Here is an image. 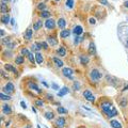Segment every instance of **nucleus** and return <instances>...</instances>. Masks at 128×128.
Listing matches in <instances>:
<instances>
[{"label":"nucleus","mask_w":128,"mask_h":128,"mask_svg":"<svg viewBox=\"0 0 128 128\" xmlns=\"http://www.w3.org/2000/svg\"><path fill=\"white\" fill-rule=\"evenodd\" d=\"M101 76H102L101 73L99 72V70H97V69H92L91 73H90V78H91V80H92V81H95V82H97L98 80H100Z\"/></svg>","instance_id":"obj_1"},{"label":"nucleus","mask_w":128,"mask_h":128,"mask_svg":"<svg viewBox=\"0 0 128 128\" xmlns=\"http://www.w3.org/2000/svg\"><path fill=\"white\" fill-rule=\"evenodd\" d=\"M100 108H101V110H102V112H105L106 114H107V113H108L110 110L113 108V106H112L111 102H109V101H104V102H101Z\"/></svg>","instance_id":"obj_2"},{"label":"nucleus","mask_w":128,"mask_h":128,"mask_svg":"<svg viewBox=\"0 0 128 128\" xmlns=\"http://www.w3.org/2000/svg\"><path fill=\"white\" fill-rule=\"evenodd\" d=\"M62 75L64 77H67L68 79H73V75H74V70L69 67H65L62 69Z\"/></svg>","instance_id":"obj_3"},{"label":"nucleus","mask_w":128,"mask_h":128,"mask_svg":"<svg viewBox=\"0 0 128 128\" xmlns=\"http://www.w3.org/2000/svg\"><path fill=\"white\" fill-rule=\"evenodd\" d=\"M3 92H5V93H8V94H11V93H13L14 90H15V88H14V84L12 82H8L4 87H3Z\"/></svg>","instance_id":"obj_4"},{"label":"nucleus","mask_w":128,"mask_h":128,"mask_svg":"<svg viewBox=\"0 0 128 128\" xmlns=\"http://www.w3.org/2000/svg\"><path fill=\"white\" fill-rule=\"evenodd\" d=\"M83 96H84V98L87 99L88 101H91V102H94L95 101V97H94V95L91 93V91L85 90L83 92Z\"/></svg>","instance_id":"obj_5"},{"label":"nucleus","mask_w":128,"mask_h":128,"mask_svg":"<svg viewBox=\"0 0 128 128\" xmlns=\"http://www.w3.org/2000/svg\"><path fill=\"white\" fill-rule=\"evenodd\" d=\"M45 27L47 28V29H49V30H52L53 28L56 27V21L53 20L52 18H48L47 20L45 21Z\"/></svg>","instance_id":"obj_6"},{"label":"nucleus","mask_w":128,"mask_h":128,"mask_svg":"<svg viewBox=\"0 0 128 128\" xmlns=\"http://www.w3.org/2000/svg\"><path fill=\"white\" fill-rule=\"evenodd\" d=\"M65 124H66V121H65V119H64L63 116L59 117V119L56 121V126L58 128H63L64 126H65Z\"/></svg>","instance_id":"obj_7"},{"label":"nucleus","mask_w":128,"mask_h":128,"mask_svg":"<svg viewBox=\"0 0 128 128\" xmlns=\"http://www.w3.org/2000/svg\"><path fill=\"white\" fill-rule=\"evenodd\" d=\"M88 52H89V55H91V56H94L95 53H96V47H95V44H94L93 42H91L90 45H89Z\"/></svg>","instance_id":"obj_8"},{"label":"nucleus","mask_w":128,"mask_h":128,"mask_svg":"<svg viewBox=\"0 0 128 128\" xmlns=\"http://www.w3.org/2000/svg\"><path fill=\"white\" fill-rule=\"evenodd\" d=\"M28 87H29V89H31V90L36 91L37 93H42V90L37 87L36 83H34V82H28Z\"/></svg>","instance_id":"obj_9"},{"label":"nucleus","mask_w":128,"mask_h":128,"mask_svg":"<svg viewBox=\"0 0 128 128\" xmlns=\"http://www.w3.org/2000/svg\"><path fill=\"white\" fill-rule=\"evenodd\" d=\"M2 112L4 113L5 115H9L12 113V108H11V106L9 105H3L2 106Z\"/></svg>","instance_id":"obj_10"},{"label":"nucleus","mask_w":128,"mask_h":128,"mask_svg":"<svg viewBox=\"0 0 128 128\" xmlns=\"http://www.w3.org/2000/svg\"><path fill=\"white\" fill-rule=\"evenodd\" d=\"M73 32H74V34L76 35V36H79L80 34H82V32H83V28L81 27V26H76V27L74 28Z\"/></svg>","instance_id":"obj_11"},{"label":"nucleus","mask_w":128,"mask_h":128,"mask_svg":"<svg viewBox=\"0 0 128 128\" xmlns=\"http://www.w3.org/2000/svg\"><path fill=\"white\" fill-rule=\"evenodd\" d=\"M4 69L8 70L9 73H10V72H11V73H14L15 75L18 74V73H17V70H16V68H15L14 66L11 65V64H5V65H4Z\"/></svg>","instance_id":"obj_12"},{"label":"nucleus","mask_w":128,"mask_h":128,"mask_svg":"<svg viewBox=\"0 0 128 128\" xmlns=\"http://www.w3.org/2000/svg\"><path fill=\"white\" fill-rule=\"evenodd\" d=\"M41 27H43V20L38 19V20H36V21H34V24H33V30H34V31L40 30Z\"/></svg>","instance_id":"obj_13"},{"label":"nucleus","mask_w":128,"mask_h":128,"mask_svg":"<svg viewBox=\"0 0 128 128\" xmlns=\"http://www.w3.org/2000/svg\"><path fill=\"white\" fill-rule=\"evenodd\" d=\"M0 11H1V13H3V15H4L5 13L9 12V6L6 4L5 2H2L1 1V5H0Z\"/></svg>","instance_id":"obj_14"},{"label":"nucleus","mask_w":128,"mask_h":128,"mask_svg":"<svg viewBox=\"0 0 128 128\" xmlns=\"http://www.w3.org/2000/svg\"><path fill=\"white\" fill-rule=\"evenodd\" d=\"M79 59H80V62L82 65H87V64L89 63V61H90V59H89V57L88 56H84V55H81L79 57Z\"/></svg>","instance_id":"obj_15"},{"label":"nucleus","mask_w":128,"mask_h":128,"mask_svg":"<svg viewBox=\"0 0 128 128\" xmlns=\"http://www.w3.org/2000/svg\"><path fill=\"white\" fill-rule=\"evenodd\" d=\"M69 34H70V31L69 30L63 29L61 32H60V37H61V38H66V37L69 36Z\"/></svg>","instance_id":"obj_16"},{"label":"nucleus","mask_w":128,"mask_h":128,"mask_svg":"<svg viewBox=\"0 0 128 128\" xmlns=\"http://www.w3.org/2000/svg\"><path fill=\"white\" fill-rule=\"evenodd\" d=\"M32 34H33V30L32 29H27L26 32H25V38L28 41H30L32 38Z\"/></svg>","instance_id":"obj_17"},{"label":"nucleus","mask_w":128,"mask_h":128,"mask_svg":"<svg viewBox=\"0 0 128 128\" xmlns=\"http://www.w3.org/2000/svg\"><path fill=\"white\" fill-rule=\"evenodd\" d=\"M69 92V90H68V88H66V87H63L61 90H60V92H58V96L59 97H63L65 94H67Z\"/></svg>","instance_id":"obj_18"},{"label":"nucleus","mask_w":128,"mask_h":128,"mask_svg":"<svg viewBox=\"0 0 128 128\" xmlns=\"http://www.w3.org/2000/svg\"><path fill=\"white\" fill-rule=\"evenodd\" d=\"M110 125H111V127H113V128H122V124H121L119 121H115V120H111Z\"/></svg>","instance_id":"obj_19"},{"label":"nucleus","mask_w":128,"mask_h":128,"mask_svg":"<svg viewBox=\"0 0 128 128\" xmlns=\"http://www.w3.org/2000/svg\"><path fill=\"white\" fill-rule=\"evenodd\" d=\"M35 60H36V62L38 64H42L43 62H44V58H43V55L40 52H36L35 53Z\"/></svg>","instance_id":"obj_20"},{"label":"nucleus","mask_w":128,"mask_h":128,"mask_svg":"<svg viewBox=\"0 0 128 128\" xmlns=\"http://www.w3.org/2000/svg\"><path fill=\"white\" fill-rule=\"evenodd\" d=\"M116 115H117V110L114 108V107H113V108L110 110L108 113H107V116L110 117V119H111V117H113V116H116Z\"/></svg>","instance_id":"obj_21"},{"label":"nucleus","mask_w":128,"mask_h":128,"mask_svg":"<svg viewBox=\"0 0 128 128\" xmlns=\"http://www.w3.org/2000/svg\"><path fill=\"white\" fill-rule=\"evenodd\" d=\"M57 52H58V55L60 57H65L66 56V50L63 46H60V47L58 48V50H57Z\"/></svg>","instance_id":"obj_22"},{"label":"nucleus","mask_w":128,"mask_h":128,"mask_svg":"<svg viewBox=\"0 0 128 128\" xmlns=\"http://www.w3.org/2000/svg\"><path fill=\"white\" fill-rule=\"evenodd\" d=\"M47 43L49 45H51V46H56L57 44H58V41H57L55 37H52V36H48L47 37Z\"/></svg>","instance_id":"obj_23"},{"label":"nucleus","mask_w":128,"mask_h":128,"mask_svg":"<svg viewBox=\"0 0 128 128\" xmlns=\"http://www.w3.org/2000/svg\"><path fill=\"white\" fill-rule=\"evenodd\" d=\"M32 50H34V51H38V50H41V49L43 48L42 47V43H34L33 45H32Z\"/></svg>","instance_id":"obj_24"},{"label":"nucleus","mask_w":128,"mask_h":128,"mask_svg":"<svg viewBox=\"0 0 128 128\" xmlns=\"http://www.w3.org/2000/svg\"><path fill=\"white\" fill-rule=\"evenodd\" d=\"M65 26H66V20L64 18H59V20H58V27L61 28V29H64Z\"/></svg>","instance_id":"obj_25"},{"label":"nucleus","mask_w":128,"mask_h":128,"mask_svg":"<svg viewBox=\"0 0 128 128\" xmlns=\"http://www.w3.org/2000/svg\"><path fill=\"white\" fill-rule=\"evenodd\" d=\"M40 15H41L42 18H47V19H48L49 17H50L51 13H50V12H48V11H46V10H44V11H42V12H41Z\"/></svg>","instance_id":"obj_26"},{"label":"nucleus","mask_w":128,"mask_h":128,"mask_svg":"<svg viewBox=\"0 0 128 128\" xmlns=\"http://www.w3.org/2000/svg\"><path fill=\"white\" fill-rule=\"evenodd\" d=\"M52 61H53V63H55L58 67H62L63 66V61H62V60H60L59 58H53Z\"/></svg>","instance_id":"obj_27"},{"label":"nucleus","mask_w":128,"mask_h":128,"mask_svg":"<svg viewBox=\"0 0 128 128\" xmlns=\"http://www.w3.org/2000/svg\"><path fill=\"white\" fill-rule=\"evenodd\" d=\"M1 21H2V24H9V21H10V16L8 15V14H4V15H2Z\"/></svg>","instance_id":"obj_28"},{"label":"nucleus","mask_w":128,"mask_h":128,"mask_svg":"<svg viewBox=\"0 0 128 128\" xmlns=\"http://www.w3.org/2000/svg\"><path fill=\"white\" fill-rule=\"evenodd\" d=\"M57 111H58V113H60V114H66V113L68 112L65 108H63V107H58V108H57Z\"/></svg>","instance_id":"obj_29"},{"label":"nucleus","mask_w":128,"mask_h":128,"mask_svg":"<svg viewBox=\"0 0 128 128\" xmlns=\"http://www.w3.org/2000/svg\"><path fill=\"white\" fill-rule=\"evenodd\" d=\"M75 4V0H66V6L68 9H73Z\"/></svg>","instance_id":"obj_30"},{"label":"nucleus","mask_w":128,"mask_h":128,"mask_svg":"<svg viewBox=\"0 0 128 128\" xmlns=\"http://www.w3.org/2000/svg\"><path fill=\"white\" fill-rule=\"evenodd\" d=\"M15 63L18 64V65H20V64L24 63V57L23 56H18L17 58L15 59Z\"/></svg>","instance_id":"obj_31"},{"label":"nucleus","mask_w":128,"mask_h":128,"mask_svg":"<svg viewBox=\"0 0 128 128\" xmlns=\"http://www.w3.org/2000/svg\"><path fill=\"white\" fill-rule=\"evenodd\" d=\"M0 98H1L2 100H10V99H12L10 95H5L4 93H3V92H2L1 94H0Z\"/></svg>","instance_id":"obj_32"},{"label":"nucleus","mask_w":128,"mask_h":128,"mask_svg":"<svg viewBox=\"0 0 128 128\" xmlns=\"http://www.w3.org/2000/svg\"><path fill=\"white\" fill-rule=\"evenodd\" d=\"M53 113L52 112H46L45 113V119H47V120H52L53 119Z\"/></svg>","instance_id":"obj_33"},{"label":"nucleus","mask_w":128,"mask_h":128,"mask_svg":"<svg viewBox=\"0 0 128 128\" xmlns=\"http://www.w3.org/2000/svg\"><path fill=\"white\" fill-rule=\"evenodd\" d=\"M34 56H35V55H33V53H31V52L29 53V56H28V59H29V61H30L31 63H34L35 61H36V60L34 59Z\"/></svg>","instance_id":"obj_34"},{"label":"nucleus","mask_w":128,"mask_h":128,"mask_svg":"<svg viewBox=\"0 0 128 128\" xmlns=\"http://www.w3.org/2000/svg\"><path fill=\"white\" fill-rule=\"evenodd\" d=\"M120 101V105L122 106V107H126V105H127V99L125 98V97H123L121 100H119Z\"/></svg>","instance_id":"obj_35"},{"label":"nucleus","mask_w":128,"mask_h":128,"mask_svg":"<svg viewBox=\"0 0 128 128\" xmlns=\"http://www.w3.org/2000/svg\"><path fill=\"white\" fill-rule=\"evenodd\" d=\"M29 53H30V51L29 50H28V49L27 48H23V49H21V55H23V56H29Z\"/></svg>","instance_id":"obj_36"},{"label":"nucleus","mask_w":128,"mask_h":128,"mask_svg":"<svg viewBox=\"0 0 128 128\" xmlns=\"http://www.w3.org/2000/svg\"><path fill=\"white\" fill-rule=\"evenodd\" d=\"M79 89H80V83L78 82V81H75V82H74V90L78 91Z\"/></svg>","instance_id":"obj_37"},{"label":"nucleus","mask_w":128,"mask_h":128,"mask_svg":"<svg viewBox=\"0 0 128 128\" xmlns=\"http://www.w3.org/2000/svg\"><path fill=\"white\" fill-rule=\"evenodd\" d=\"M37 9H38V10H41V11H44V10L46 9V4H45V3H38Z\"/></svg>","instance_id":"obj_38"},{"label":"nucleus","mask_w":128,"mask_h":128,"mask_svg":"<svg viewBox=\"0 0 128 128\" xmlns=\"http://www.w3.org/2000/svg\"><path fill=\"white\" fill-rule=\"evenodd\" d=\"M2 43H3L4 45H8L9 43H11V37H5V38H3Z\"/></svg>","instance_id":"obj_39"},{"label":"nucleus","mask_w":128,"mask_h":128,"mask_svg":"<svg viewBox=\"0 0 128 128\" xmlns=\"http://www.w3.org/2000/svg\"><path fill=\"white\" fill-rule=\"evenodd\" d=\"M15 43H9V44L8 45H6V47H8V49L10 48V49H12V48H14V47H15Z\"/></svg>","instance_id":"obj_40"},{"label":"nucleus","mask_w":128,"mask_h":128,"mask_svg":"<svg viewBox=\"0 0 128 128\" xmlns=\"http://www.w3.org/2000/svg\"><path fill=\"white\" fill-rule=\"evenodd\" d=\"M35 105H36V106H40V107H43V106H44V101H43V100H36Z\"/></svg>","instance_id":"obj_41"},{"label":"nucleus","mask_w":128,"mask_h":128,"mask_svg":"<svg viewBox=\"0 0 128 128\" xmlns=\"http://www.w3.org/2000/svg\"><path fill=\"white\" fill-rule=\"evenodd\" d=\"M42 47L44 48V49H48V43L43 42V43H42Z\"/></svg>","instance_id":"obj_42"},{"label":"nucleus","mask_w":128,"mask_h":128,"mask_svg":"<svg viewBox=\"0 0 128 128\" xmlns=\"http://www.w3.org/2000/svg\"><path fill=\"white\" fill-rule=\"evenodd\" d=\"M1 75H2V77H4V78H6V79H9V76H8V75H6L5 74V72H4V70H2V72H1Z\"/></svg>","instance_id":"obj_43"},{"label":"nucleus","mask_w":128,"mask_h":128,"mask_svg":"<svg viewBox=\"0 0 128 128\" xmlns=\"http://www.w3.org/2000/svg\"><path fill=\"white\" fill-rule=\"evenodd\" d=\"M99 2L104 5H108V1H107V0H99Z\"/></svg>","instance_id":"obj_44"},{"label":"nucleus","mask_w":128,"mask_h":128,"mask_svg":"<svg viewBox=\"0 0 128 128\" xmlns=\"http://www.w3.org/2000/svg\"><path fill=\"white\" fill-rule=\"evenodd\" d=\"M89 21H90V24H91V25H95V23H96L95 18H90V19H89Z\"/></svg>","instance_id":"obj_45"},{"label":"nucleus","mask_w":128,"mask_h":128,"mask_svg":"<svg viewBox=\"0 0 128 128\" xmlns=\"http://www.w3.org/2000/svg\"><path fill=\"white\" fill-rule=\"evenodd\" d=\"M51 88L55 89V90H59V87H58V85H57L56 83H52V84H51Z\"/></svg>","instance_id":"obj_46"},{"label":"nucleus","mask_w":128,"mask_h":128,"mask_svg":"<svg viewBox=\"0 0 128 128\" xmlns=\"http://www.w3.org/2000/svg\"><path fill=\"white\" fill-rule=\"evenodd\" d=\"M20 106H21V108H23V109H26V108H27L26 104H25V101H21V102H20Z\"/></svg>","instance_id":"obj_47"},{"label":"nucleus","mask_w":128,"mask_h":128,"mask_svg":"<svg viewBox=\"0 0 128 128\" xmlns=\"http://www.w3.org/2000/svg\"><path fill=\"white\" fill-rule=\"evenodd\" d=\"M46 96H47V98L49 99V100H52V95H50V94H47V95H46Z\"/></svg>","instance_id":"obj_48"},{"label":"nucleus","mask_w":128,"mask_h":128,"mask_svg":"<svg viewBox=\"0 0 128 128\" xmlns=\"http://www.w3.org/2000/svg\"><path fill=\"white\" fill-rule=\"evenodd\" d=\"M79 43V36H76V38H75V44H78Z\"/></svg>","instance_id":"obj_49"},{"label":"nucleus","mask_w":128,"mask_h":128,"mask_svg":"<svg viewBox=\"0 0 128 128\" xmlns=\"http://www.w3.org/2000/svg\"><path fill=\"white\" fill-rule=\"evenodd\" d=\"M124 6H125V8H128V1L124 2Z\"/></svg>","instance_id":"obj_50"},{"label":"nucleus","mask_w":128,"mask_h":128,"mask_svg":"<svg viewBox=\"0 0 128 128\" xmlns=\"http://www.w3.org/2000/svg\"><path fill=\"white\" fill-rule=\"evenodd\" d=\"M0 32H1V36L3 37V35H4V30H3V29H1V31H0Z\"/></svg>","instance_id":"obj_51"},{"label":"nucleus","mask_w":128,"mask_h":128,"mask_svg":"<svg viewBox=\"0 0 128 128\" xmlns=\"http://www.w3.org/2000/svg\"><path fill=\"white\" fill-rule=\"evenodd\" d=\"M1 1H2V2H5V3H8V2L11 1V0H1Z\"/></svg>","instance_id":"obj_52"},{"label":"nucleus","mask_w":128,"mask_h":128,"mask_svg":"<svg viewBox=\"0 0 128 128\" xmlns=\"http://www.w3.org/2000/svg\"><path fill=\"white\" fill-rule=\"evenodd\" d=\"M127 90H128V85H126V87L123 89V91H127Z\"/></svg>","instance_id":"obj_53"},{"label":"nucleus","mask_w":128,"mask_h":128,"mask_svg":"<svg viewBox=\"0 0 128 128\" xmlns=\"http://www.w3.org/2000/svg\"><path fill=\"white\" fill-rule=\"evenodd\" d=\"M32 111H33L34 113H36V109H35V108H34V107H33V108H32Z\"/></svg>","instance_id":"obj_54"},{"label":"nucleus","mask_w":128,"mask_h":128,"mask_svg":"<svg viewBox=\"0 0 128 128\" xmlns=\"http://www.w3.org/2000/svg\"><path fill=\"white\" fill-rule=\"evenodd\" d=\"M11 24H12V25L15 24V21H14V19H11Z\"/></svg>","instance_id":"obj_55"},{"label":"nucleus","mask_w":128,"mask_h":128,"mask_svg":"<svg viewBox=\"0 0 128 128\" xmlns=\"http://www.w3.org/2000/svg\"><path fill=\"white\" fill-rule=\"evenodd\" d=\"M43 84H44V85H45V87H48V84H47V83H46V82H44V81H43Z\"/></svg>","instance_id":"obj_56"},{"label":"nucleus","mask_w":128,"mask_h":128,"mask_svg":"<svg viewBox=\"0 0 128 128\" xmlns=\"http://www.w3.org/2000/svg\"><path fill=\"white\" fill-rule=\"evenodd\" d=\"M25 128H31V126H27V127H25Z\"/></svg>","instance_id":"obj_57"},{"label":"nucleus","mask_w":128,"mask_h":128,"mask_svg":"<svg viewBox=\"0 0 128 128\" xmlns=\"http://www.w3.org/2000/svg\"><path fill=\"white\" fill-rule=\"evenodd\" d=\"M37 128H41V126H40V125H37Z\"/></svg>","instance_id":"obj_58"},{"label":"nucleus","mask_w":128,"mask_h":128,"mask_svg":"<svg viewBox=\"0 0 128 128\" xmlns=\"http://www.w3.org/2000/svg\"><path fill=\"white\" fill-rule=\"evenodd\" d=\"M127 45H128V41H127Z\"/></svg>","instance_id":"obj_59"},{"label":"nucleus","mask_w":128,"mask_h":128,"mask_svg":"<svg viewBox=\"0 0 128 128\" xmlns=\"http://www.w3.org/2000/svg\"><path fill=\"white\" fill-rule=\"evenodd\" d=\"M56 1H59V0H56Z\"/></svg>","instance_id":"obj_60"}]
</instances>
